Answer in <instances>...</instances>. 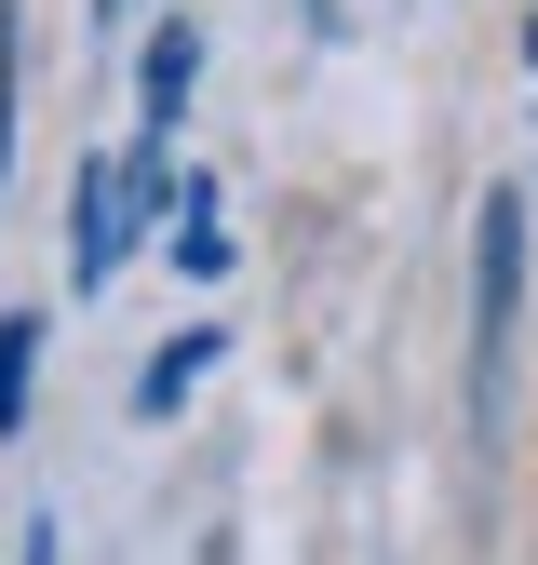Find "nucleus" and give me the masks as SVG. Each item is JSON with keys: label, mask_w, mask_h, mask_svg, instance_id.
I'll use <instances>...</instances> for the list:
<instances>
[{"label": "nucleus", "mask_w": 538, "mask_h": 565, "mask_svg": "<svg viewBox=\"0 0 538 565\" xmlns=\"http://www.w3.org/2000/svg\"><path fill=\"white\" fill-rule=\"evenodd\" d=\"M162 202H175V175H162L149 149H95V162H82V216H67V282H82V297H95V282H121L134 230H149Z\"/></svg>", "instance_id": "obj_1"}, {"label": "nucleus", "mask_w": 538, "mask_h": 565, "mask_svg": "<svg viewBox=\"0 0 538 565\" xmlns=\"http://www.w3.org/2000/svg\"><path fill=\"white\" fill-rule=\"evenodd\" d=\"M471 377H485V417H498V377H512V310H525V202L485 189V216H471Z\"/></svg>", "instance_id": "obj_2"}, {"label": "nucleus", "mask_w": 538, "mask_h": 565, "mask_svg": "<svg viewBox=\"0 0 538 565\" xmlns=\"http://www.w3.org/2000/svg\"><path fill=\"white\" fill-rule=\"evenodd\" d=\"M202 377H216V323H189V337H162V350H149V377H134V417H175Z\"/></svg>", "instance_id": "obj_3"}, {"label": "nucleus", "mask_w": 538, "mask_h": 565, "mask_svg": "<svg viewBox=\"0 0 538 565\" xmlns=\"http://www.w3.org/2000/svg\"><path fill=\"white\" fill-rule=\"evenodd\" d=\"M134 82H149V121H175V108H189V82H202V28H189V14H162Z\"/></svg>", "instance_id": "obj_4"}, {"label": "nucleus", "mask_w": 538, "mask_h": 565, "mask_svg": "<svg viewBox=\"0 0 538 565\" xmlns=\"http://www.w3.org/2000/svg\"><path fill=\"white\" fill-rule=\"evenodd\" d=\"M28 391H41V310H0V445L28 431Z\"/></svg>", "instance_id": "obj_5"}, {"label": "nucleus", "mask_w": 538, "mask_h": 565, "mask_svg": "<svg viewBox=\"0 0 538 565\" xmlns=\"http://www.w3.org/2000/svg\"><path fill=\"white\" fill-rule=\"evenodd\" d=\"M525 67H538V0H525Z\"/></svg>", "instance_id": "obj_6"}, {"label": "nucleus", "mask_w": 538, "mask_h": 565, "mask_svg": "<svg viewBox=\"0 0 538 565\" xmlns=\"http://www.w3.org/2000/svg\"><path fill=\"white\" fill-rule=\"evenodd\" d=\"M95 14H121V0H95Z\"/></svg>", "instance_id": "obj_7"}]
</instances>
